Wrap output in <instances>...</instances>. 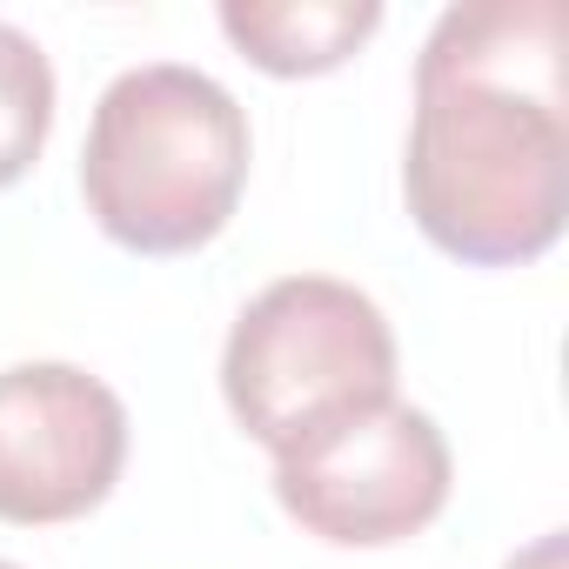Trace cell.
<instances>
[{
	"label": "cell",
	"instance_id": "6da1fadb",
	"mask_svg": "<svg viewBox=\"0 0 569 569\" xmlns=\"http://www.w3.org/2000/svg\"><path fill=\"white\" fill-rule=\"evenodd\" d=\"M402 194L416 228L469 268L556 248L569 214L562 0H462L429 28Z\"/></svg>",
	"mask_w": 569,
	"mask_h": 569
},
{
	"label": "cell",
	"instance_id": "7a4b0ae2",
	"mask_svg": "<svg viewBox=\"0 0 569 569\" xmlns=\"http://www.w3.org/2000/svg\"><path fill=\"white\" fill-rule=\"evenodd\" d=\"M248 154V114L214 74L148 61L101 88L81 148V194L108 241L134 254H194L234 221Z\"/></svg>",
	"mask_w": 569,
	"mask_h": 569
},
{
	"label": "cell",
	"instance_id": "3957f363",
	"mask_svg": "<svg viewBox=\"0 0 569 569\" xmlns=\"http://www.w3.org/2000/svg\"><path fill=\"white\" fill-rule=\"evenodd\" d=\"M221 396L234 422L281 462L396 402V329L356 281L281 274L228 329Z\"/></svg>",
	"mask_w": 569,
	"mask_h": 569
},
{
	"label": "cell",
	"instance_id": "277c9868",
	"mask_svg": "<svg viewBox=\"0 0 569 569\" xmlns=\"http://www.w3.org/2000/svg\"><path fill=\"white\" fill-rule=\"evenodd\" d=\"M449 442L436 416L409 402H382L322 442L274 462V502L309 536L336 549H382L429 529L449 502Z\"/></svg>",
	"mask_w": 569,
	"mask_h": 569
},
{
	"label": "cell",
	"instance_id": "5b68a950",
	"mask_svg": "<svg viewBox=\"0 0 569 569\" xmlns=\"http://www.w3.org/2000/svg\"><path fill=\"white\" fill-rule=\"evenodd\" d=\"M128 462L121 396L74 362L0 369V522H74L108 502Z\"/></svg>",
	"mask_w": 569,
	"mask_h": 569
},
{
	"label": "cell",
	"instance_id": "8992f818",
	"mask_svg": "<svg viewBox=\"0 0 569 569\" xmlns=\"http://www.w3.org/2000/svg\"><path fill=\"white\" fill-rule=\"evenodd\" d=\"M382 28L376 0H221V34L281 81L342 68Z\"/></svg>",
	"mask_w": 569,
	"mask_h": 569
},
{
	"label": "cell",
	"instance_id": "52a82bcc",
	"mask_svg": "<svg viewBox=\"0 0 569 569\" xmlns=\"http://www.w3.org/2000/svg\"><path fill=\"white\" fill-rule=\"evenodd\" d=\"M54 134V68L34 34L0 21V188H14Z\"/></svg>",
	"mask_w": 569,
	"mask_h": 569
},
{
	"label": "cell",
	"instance_id": "ba28073f",
	"mask_svg": "<svg viewBox=\"0 0 569 569\" xmlns=\"http://www.w3.org/2000/svg\"><path fill=\"white\" fill-rule=\"evenodd\" d=\"M502 569H562V529H549L542 542H529L522 556H509Z\"/></svg>",
	"mask_w": 569,
	"mask_h": 569
},
{
	"label": "cell",
	"instance_id": "9c48e42d",
	"mask_svg": "<svg viewBox=\"0 0 569 569\" xmlns=\"http://www.w3.org/2000/svg\"><path fill=\"white\" fill-rule=\"evenodd\" d=\"M0 569H21V562H8V556H0Z\"/></svg>",
	"mask_w": 569,
	"mask_h": 569
}]
</instances>
